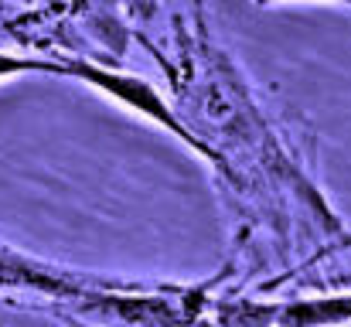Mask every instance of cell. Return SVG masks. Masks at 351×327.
Segmentation results:
<instances>
[{
	"mask_svg": "<svg viewBox=\"0 0 351 327\" xmlns=\"http://www.w3.org/2000/svg\"><path fill=\"white\" fill-rule=\"evenodd\" d=\"M212 304V283L140 290L136 283L123 280L117 287L93 290L79 300L55 304V314L93 327H205Z\"/></svg>",
	"mask_w": 351,
	"mask_h": 327,
	"instance_id": "cell-1",
	"label": "cell"
},
{
	"mask_svg": "<svg viewBox=\"0 0 351 327\" xmlns=\"http://www.w3.org/2000/svg\"><path fill=\"white\" fill-rule=\"evenodd\" d=\"M351 324V293L256 300L215 297L205 327H345Z\"/></svg>",
	"mask_w": 351,
	"mask_h": 327,
	"instance_id": "cell-2",
	"label": "cell"
},
{
	"mask_svg": "<svg viewBox=\"0 0 351 327\" xmlns=\"http://www.w3.org/2000/svg\"><path fill=\"white\" fill-rule=\"evenodd\" d=\"M17 75H62L65 79V62L24 55V51H0V79H17Z\"/></svg>",
	"mask_w": 351,
	"mask_h": 327,
	"instance_id": "cell-5",
	"label": "cell"
},
{
	"mask_svg": "<svg viewBox=\"0 0 351 327\" xmlns=\"http://www.w3.org/2000/svg\"><path fill=\"white\" fill-rule=\"evenodd\" d=\"M62 62H65V79H72V82H86V86L106 93L110 99L123 103L126 109H133V112L154 119L157 126L171 130L184 147H191L195 154H202V157L208 160L205 147L195 140V133H191V130L181 123V116L174 112V103H167L150 82L133 79V75H123V72H117V69H103V65H93V62H79V58H62Z\"/></svg>",
	"mask_w": 351,
	"mask_h": 327,
	"instance_id": "cell-4",
	"label": "cell"
},
{
	"mask_svg": "<svg viewBox=\"0 0 351 327\" xmlns=\"http://www.w3.org/2000/svg\"><path fill=\"white\" fill-rule=\"evenodd\" d=\"M117 283H123V280L69 269V266L45 263L38 256L17 252L10 245H0V293H34V297L69 304V300H79L93 290H106V287H117Z\"/></svg>",
	"mask_w": 351,
	"mask_h": 327,
	"instance_id": "cell-3",
	"label": "cell"
}]
</instances>
